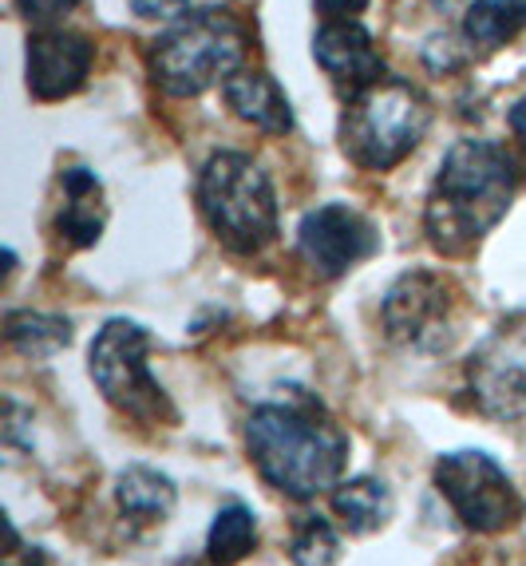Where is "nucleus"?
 I'll use <instances>...</instances> for the list:
<instances>
[{
  "mask_svg": "<svg viewBox=\"0 0 526 566\" xmlns=\"http://www.w3.org/2000/svg\"><path fill=\"white\" fill-rule=\"evenodd\" d=\"M392 488L376 475H357L333 491V515L348 527V535H372L392 520Z\"/></svg>",
  "mask_w": 526,
  "mask_h": 566,
  "instance_id": "15",
  "label": "nucleus"
},
{
  "mask_svg": "<svg viewBox=\"0 0 526 566\" xmlns=\"http://www.w3.org/2000/svg\"><path fill=\"white\" fill-rule=\"evenodd\" d=\"M245 448L262 480L293 500L337 491L348 468V436L313 405L273 400L254 408L245 420Z\"/></svg>",
  "mask_w": 526,
  "mask_h": 566,
  "instance_id": "2",
  "label": "nucleus"
},
{
  "mask_svg": "<svg viewBox=\"0 0 526 566\" xmlns=\"http://www.w3.org/2000/svg\"><path fill=\"white\" fill-rule=\"evenodd\" d=\"M451 317H455V293L448 277L432 270L396 277L385 297L388 337L408 349H443V340H451Z\"/></svg>",
  "mask_w": 526,
  "mask_h": 566,
  "instance_id": "9",
  "label": "nucleus"
},
{
  "mask_svg": "<svg viewBox=\"0 0 526 566\" xmlns=\"http://www.w3.org/2000/svg\"><path fill=\"white\" fill-rule=\"evenodd\" d=\"M313 9L325 24H340V20H357L368 9V0H313Z\"/></svg>",
  "mask_w": 526,
  "mask_h": 566,
  "instance_id": "22",
  "label": "nucleus"
},
{
  "mask_svg": "<svg viewBox=\"0 0 526 566\" xmlns=\"http://www.w3.org/2000/svg\"><path fill=\"white\" fill-rule=\"evenodd\" d=\"M80 0H17L20 17L36 24V29H56V20H64Z\"/></svg>",
  "mask_w": 526,
  "mask_h": 566,
  "instance_id": "21",
  "label": "nucleus"
},
{
  "mask_svg": "<svg viewBox=\"0 0 526 566\" xmlns=\"http://www.w3.org/2000/svg\"><path fill=\"white\" fill-rule=\"evenodd\" d=\"M432 123V107L404 80H380L353 95L340 119V147L357 167L392 170L420 147Z\"/></svg>",
  "mask_w": 526,
  "mask_h": 566,
  "instance_id": "5",
  "label": "nucleus"
},
{
  "mask_svg": "<svg viewBox=\"0 0 526 566\" xmlns=\"http://www.w3.org/2000/svg\"><path fill=\"white\" fill-rule=\"evenodd\" d=\"M518 195V167L491 139H460L443 155L423 210V230L443 254H467L507 218Z\"/></svg>",
  "mask_w": 526,
  "mask_h": 566,
  "instance_id": "1",
  "label": "nucleus"
},
{
  "mask_svg": "<svg viewBox=\"0 0 526 566\" xmlns=\"http://www.w3.org/2000/svg\"><path fill=\"white\" fill-rule=\"evenodd\" d=\"M24 56H29V67H24L29 92L52 104V99L75 95L87 84L95 44L84 32L72 29H36L24 44Z\"/></svg>",
  "mask_w": 526,
  "mask_h": 566,
  "instance_id": "11",
  "label": "nucleus"
},
{
  "mask_svg": "<svg viewBox=\"0 0 526 566\" xmlns=\"http://www.w3.org/2000/svg\"><path fill=\"white\" fill-rule=\"evenodd\" d=\"M507 123H511V135L518 139V147L526 151V95L518 99L515 107H511V115H507Z\"/></svg>",
  "mask_w": 526,
  "mask_h": 566,
  "instance_id": "24",
  "label": "nucleus"
},
{
  "mask_svg": "<svg viewBox=\"0 0 526 566\" xmlns=\"http://www.w3.org/2000/svg\"><path fill=\"white\" fill-rule=\"evenodd\" d=\"M257 547V523L250 515V507L242 503H225L210 523L207 535V555L214 566H234L238 558H245Z\"/></svg>",
  "mask_w": 526,
  "mask_h": 566,
  "instance_id": "19",
  "label": "nucleus"
},
{
  "mask_svg": "<svg viewBox=\"0 0 526 566\" xmlns=\"http://www.w3.org/2000/svg\"><path fill=\"white\" fill-rule=\"evenodd\" d=\"M115 500H119V511L135 523H162L175 511V483L167 480L155 468H127L115 483Z\"/></svg>",
  "mask_w": 526,
  "mask_h": 566,
  "instance_id": "17",
  "label": "nucleus"
},
{
  "mask_svg": "<svg viewBox=\"0 0 526 566\" xmlns=\"http://www.w3.org/2000/svg\"><path fill=\"white\" fill-rule=\"evenodd\" d=\"M337 531L329 527V520L309 515V520L297 523V535H293V566H337Z\"/></svg>",
  "mask_w": 526,
  "mask_h": 566,
  "instance_id": "20",
  "label": "nucleus"
},
{
  "mask_svg": "<svg viewBox=\"0 0 526 566\" xmlns=\"http://www.w3.org/2000/svg\"><path fill=\"white\" fill-rule=\"evenodd\" d=\"M4 337L20 357H52V353L67 349L72 340V322L56 317V313H32V310H17L4 317Z\"/></svg>",
  "mask_w": 526,
  "mask_h": 566,
  "instance_id": "18",
  "label": "nucleus"
},
{
  "mask_svg": "<svg viewBox=\"0 0 526 566\" xmlns=\"http://www.w3.org/2000/svg\"><path fill=\"white\" fill-rule=\"evenodd\" d=\"M60 190H64V207L56 214V230L67 245L75 250H87V245L99 242L107 227V207H104V187L95 179L92 170L72 167L64 170L60 179Z\"/></svg>",
  "mask_w": 526,
  "mask_h": 566,
  "instance_id": "14",
  "label": "nucleus"
},
{
  "mask_svg": "<svg viewBox=\"0 0 526 566\" xmlns=\"http://www.w3.org/2000/svg\"><path fill=\"white\" fill-rule=\"evenodd\" d=\"M313 56L340 87V95H360L385 76V60L376 48L372 32L360 20H340V24H320L313 36Z\"/></svg>",
  "mask_w": 526,
  "mask_h": 566,
  "instance_id": "12",
  "label": "nucleus"
},
{
  "mask_svg": "<svg viewBox=\"0 0 526 566\" xmlns=\"http://www.w3.org/2000/svg\"><path fill=\"white\" fill-rule=\"evenodd\" d=\"M297 250L320 277L333 282V277H345L348 270H357L365 258L380 250V230L360 210L333 202V207H320L301 218Z\"/></svg>",
  "mask_w": 526,
  "mask_h": 566,
  "instance_id": "10",
  "label": "nucleus"
},
{
  "mask_svg": "<svg viewBox=\"0 0 526 566\" xmlns=\"http://www.w3.org/2000/svg\"><path fill=\"white\" fill-rule=\"evenodd\" d=\"M222 95L225 104H230V112L238 115V119L254 123L257 132L265 135H290L293 132V107L290 99H285L282 84L270 76V72H262V67H238L234 76L222 84Z\"/></svg>",
  "mask_w": 526,
  "mask_h": 566,
  "instance_id": "13",
  "label": "nucleus"
},
{
  "mask_svg": "<svg viewBox=\"0 0 526 566\" xmlns=\"http://www.w3.org/2000/svg\"><path fill=\"white\" fill-rule=\"evenodd\" d=\"M435 491L460 515L463 527L475 531V535L507 531L526 515L518 488L487 452L463 448V452L435 460Z\"/></svg>",
  "mask_w": 526,
  "mask_h": 566,
  "instance_id": "7",
  "label": "nucleus"
},
{
  "mask_svg": "<svg viewBox=\"0 0 526 566\" xmlns=\"http://www.w3.org/2000/svg\"><path fill=\"white\" fill-rule=\"evenodd\" d=\"M150 333L127 317H112L95 333L87 368L95 388L112 400L119 412L147 420V424H175V400L162 392V385L150 377Z\"/></svg>",
  "mask_w": 526,
  "mask_h": 566,
  "instance_id": "6",
  "label": "nucleus"
},
{
  "mask_svg": "<svg viewBox=\"0 0 526 566\" xmlns=\"http://www.w3.org/2000/svg\"><path fill=\"white\" fill-rule=\"evenodd\" d=\"M250 36L234 12L194 9L150 44V80L167 95H202L245 67Z\"/></svg>",
  "mask_w": 526,
  "mask_h": 566,
  "instance_id": "3",
  "label": "nucleus"
},
{
  "mask_svg": "<svg viewBox=\"0 0 526 566\" xmlns=\"http://www.w3.org/2000/svg\"><path fill=\"white\" fill-rule=\"evenodd\" d=\"M132 9L143 20H179L187 17L190 0H132Z\"/></svg>",
  "mask_w": 526,
  "mask_h": 566,
  "instance_id": "23",
  "label": "nucleus"
},
{
  "mask_svg": "<svg viewBox=\"0 0 526 566\" xmlns=\"http://www.w3.org/2000/svg\"><path fill=\"white\" fill-rule=\"evenodd\" d=\"M471 397L491 420H523L526 416V310L511 313L487 333L467 360Z\"/></svg>",
  "mask_w": 526,
  "mask_h": 566,
  "instance_id": "8",
  "label": "nucleus"
},
{
  "mask_svg": "<svg viewBox=\"0 0 526 566\" xmlns=\"http://www.w3.org/2000/svg\"><path fill=\"white\" fill-rule=\"evenodd\" d=\"M198 210L234 254H257L277 238V195L262 163L245 151H214L198 175Z\"/></svg>",
  "mask_w": 526,
  "mask_h": 566,
  "instance_id": "4",
  "label": "nucleus"
},
{
  "mask_svg": "<svg viewBox=\"0 0 526 566\" xmlns=\"http://www.w3.org/2000/svg\"><path fill=\"white\" fill-rule=\"evenodd\" d=\"M526 29V0H471L463 17V44L475 56L498 52Z\"/></svg>",
  "mask_w": 526,
  "mask_h": 566,
  "instance_id": "16",
  "label": "nucleus"
}]
</instances>
